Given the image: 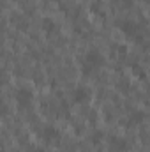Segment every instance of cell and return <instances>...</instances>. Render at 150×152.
Segmentation results:
<instances>
[{"instance_id": "6da1fadb", "label": "cell", "mask_w": 150, "mask_h": 152, "mask_svg": "<svg viewBox=\"0 0 150 152\" xmlns=\"http://www.w3.org/2000/svg\"><path fill=\"white\" fill-rule=\"evenodd\" d=\"M101 64H103V57H101L97 51H88V53H87V57H85L83 71H85V73H90V71L97 69Z\"/></svg>"}, {"instance_id": "7a4b0ae2", "label": "cell", "mask_w": 150, "mask_h": 152, "mask_svg": "<svg viewBox=\"0 0 150 152\" xmlns=\"http://www.w3.org/2000/svg\"><path fill=\"white\" fill-rule=\"evenodd\" d=\"M42 138L46 142H53V140H58V131L55 127H46L44 133H42Z\"/></svg>"}, {"instance_id": "3957f363", "label": "cell", "mask_w": 150, "mask_h": 152, "mask_svg": "<svg viewBox=\"0 0 150 152\" xmlns=\"http://www.w3.org/2000/svg\"><path fill=\"white\" fill-rule=\"evenodd\" d=\"M88 97V92H87V88H78L74 94V99L78 101V103H81V101H85Z\"/></svg>"}, {"instance_id": "277c9868", "label": "cell", "mask_w": 150, "mask_h": 152, "mask_svg": "<svg viewBox=\"0 0 150 152\" xmlns=\"http://www.w3.org/2000/svg\"><path fill=\"white\" fill-rule=\"evenodd\" d=\"M34 152H46V151H41V149H37V151H34Z\"/></svg>"}]
</instances>
